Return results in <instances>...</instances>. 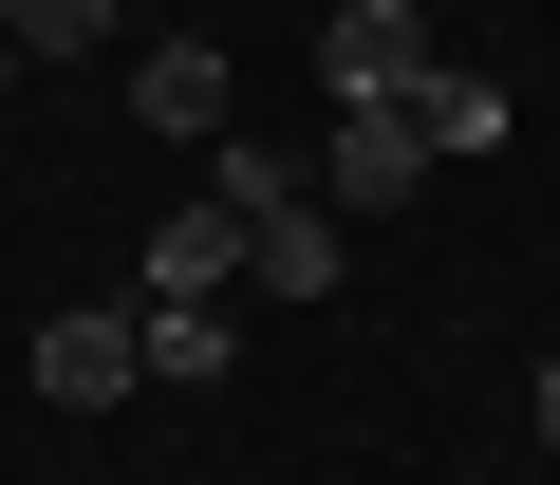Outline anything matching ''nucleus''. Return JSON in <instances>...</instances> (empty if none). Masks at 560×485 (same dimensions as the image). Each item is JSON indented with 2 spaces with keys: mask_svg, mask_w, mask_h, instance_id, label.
Wrapping results in <instances>:
<instances>
[{
  "mask_svg": "<svg viewBox=\"0 0 560 485\" xmlns=\"http://www.w3.org/2000/svg\"><path fill=\"white\" fill-rule=\"evenodd\" d=\"M20 374H38V411H131V392H150V355H131V299H57Z\"/></svg>",
  "mask_w": 560,
  "mask_h": 485,
  "instance_id": "1",
  "label": "nucleus"
},
{
  "mask_svg": "<svg viewBox=\"0 0 560 485\" xmlns=\"http://www.w3.org/2000/svg\"><path fill=\"white\" fill-rule=\"evenodd\" d=\"M411 187H430V131H411L393 94H355V113H337V150H318V205H337V224H374V205H411Z\"/></svg>",
  "mask_w": 560,
  "mask_h": 485,
  "instance_id": "2",
  "label": "nucleus"
},
{
  "mask_svg": "<svg viewBox=\"0 0 560 485\" xmlns=\"http://www.w3.org/2000/svg\"><path fill=\"white\" fill-rule=\"evenodd\" d=\"M430 75V20H411V0H337V20H318V94L355 113V94H411Z\"/></svg>",
  "mask_w": 560,
  "mask_h": 485,
  "instance_id": "3",
  "label": "nucleus"
},
{
  "mask_svg": "<svg viewBox=\"0 0 560 485\" xmlns=\"http://www.w3.org/2000/svg\"><path fill=\"white\" fill-rule=\"evenodd\" d=\"M131 113H150V131H187V150H224V38H150Z\"/></svg>",
  "mask_w": 560,
  "mask_h": 485,
  "instance_id": "4",
  "label": "nucleus"
},
{
  "mask_svg": "<svg viewBox=\"0 0 560 485\" xmlns=\"http://www.w3.org/2000/svg\"><path fill=\"white\" fill-rule=\"evenodd\" d=\"M131 355H150V392H224V299H131Z\"/></svg>",
  "mask_w": 560,
  "mask_h": 485,
  "instance_id": "5",
  "label": "nucleus"
},
{
  "mask_svg": "<svg viewBox=\"0 0 560 485\" xmlns=\"http://www.w3.org/2000/svg\"><path fill=\"white\" fill-rule=\"evenodd\" d=\"M393 113H411L430 150H504V131H523V94H504V75H448V57H430V75H411Z\"/></svg>",
  "mask_w": 560,
  "mask_h": 485,
  "instance_id": "6",
  "label": "nucleus"
},
{
  "mask_svg": "<svg viewBox=\"0 0 560 485\" xmlns=\"http://www.w3.org/2000/svg\"><path fill=\"white\" fill-rule=\"evenodd\" d=\"M337 262H355L337 205H300V224H261V242H243V281H261V299H337Z\"/></svg>",
  "mask_w": 560,
  "mask_h": 485,
  "instance_id": "7",
  "label": "nucleus"
},
{
  "mask_svg": "<svg viewBox=\"0 0 560 485\" xmlns=\"http://www.w3.org/2000/svg\"><path fill=\"white\" fill-rule=\"evenodd\" d=\"M224 281H243V224H224V205L150 224V299H224Z\"/></svg>",
  "mask_w": 560,
  "mask_h": 485,
  "instance_id": "8",
  "label": "nucleus"
},
{
  "mask_svg": "<svg viewBox=\"0 0 560 485\" xmlns=\"http://www.w3.org/2000/svg\"><path fill=\"white\" fill-rule=\"evenodd\" d=\"M206 205H224V224L261 242V224H300L318 187H300V168H280V150H243V131H224V150H206Z\"/></svg>",
  "mask_w": 560,
  "mask_h": 485,
  "instance_id": "9",
  "label": "nucleus"
},
{
  "mask_svg": "<svg viewBox=\"0 0 560 485\" xmlns=\"http://www.w3.org/2000/svg\"><path fill=\"white\" fill-rule=\"evenodd\" d=\"M0 38L20 57H113V0H0Z\"/></svg>",
  "mask_w": 560,
  "mask_h": 485,
  "instance_id": "10",
  "label": "nucleus"
},
{
  "mask_svg": "<svg viewBox=\"0 0 560 485\" xmlns=\"http://www.w3.org/2000/svg\"><path fill=\"white\" fill-rule=\"evenodd\" d=\"M541 448H560V355H541Z\"/></svg>",
  "mask_w": 560,
  "mask_h": 485,
  "instance_id": "11",
  "label": "nucleus"
}]
</instances>
